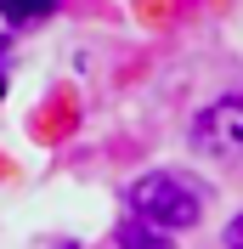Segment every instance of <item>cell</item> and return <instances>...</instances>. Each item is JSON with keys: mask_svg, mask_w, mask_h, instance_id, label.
Masks as SVG:
<instances>
[{"mask_svg": "<svg viewBox=\"0 0 243 249\" xmlns=\"http://www.w3.org/2000/svg\"><path fill=\"white\" fill-rule=\"evenodd\" d=\"M130 210H136L147 227L170 232V227H192L198 221L204 193H198L187 176H175V170H153V176H141V181H130Z\"/></svg>", "mask_w": 243, "mask_h": 249, "instance_id": "1", "label": "cell"}, {"mask_svg": "<svg viewBox=\"0 0 243 249\" xmlns=\"http://www.w3.org/2000/svg\"><path fill=\"white\" fill-rule=\"evenodd\" d=\"M192 142H198V153H209V159H243V96L209 102L192 124Z\"/></svg>", "mask_w": 243, "mask_h": 249, "instance_id": "2", "label": "cell"}, {"mask_svg": "<svg viewBox=\"0 0 243 249\" xmlns=\"http://www.w3.org/2000/svg\"><path fill=\"white\" fill-rule=\"evenodd\" d=\"M119 244H124V249H170V238L158 232V227H147V221H136V227H124V232H119Z\"/></svg>", "mask_w": 243, "mask_h": 249, "instance_id": "3", "label": "cell"}, {"mask_svg": "<svg viewBox=\"0 0 243 249\" xmlns=\"http://www.w3.org/2000/svg\"><path fill=\"white\" fill-rule=\"evenodd\" d=\"M6 17H12V23H23V17H46V6H6Z\"/></svg>", "mask_w": 243, "mask_h": 249, "instance_id": "4", "label": "cell"}, {"mask_svg": "<svg viewBox=\"0 0 243 249\" xmlns=\"http://www.w3.org/2000/svg\"><path fill=\"white\" fill-rule=\"evenodd\" d=\"M226 249H243V215H238V221L226 227Z\"/></svg>", "mask_w": 243, "mask_h": 249, "instance_id": "5", "label": "cell"}]
</instances>
